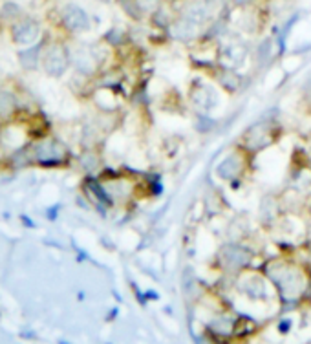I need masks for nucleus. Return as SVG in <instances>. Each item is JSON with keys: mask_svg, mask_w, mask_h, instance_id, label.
Listing matches in <instances>:
<instances>
[{"mask_svg": "<svg viewBox=\"0 0 311 344\" xmlns=\"http://www.w3.org/2000/svg\"><path fill=\"white\" fill-rule=\"evenodd\" d=\"M137 2H139V6H141V10H146V8H152L158 0H137Z\"/></svg>", "mask_w": 311, "mask_h": 344, "instance_id": "5", "label": "nucleus"}, {"mask_svg": "<svg viewBox=\"0 0 311 344\" xmlns=\"http://www.w3.org/2000/svg\"><path fill=\"white\" fill-rule=\"evenodd\" d=\"M119 2V6H121V8H123L125 11H127L128 15H130V17H139V15H141V6H139V2H137V0H117Z\"/></svg>", "mask_w": 311, "mask_h": 344, "instance_id": "4", "label": "nucleus"}, {"mask_svg": "<svg viewBox=\"0 0 311 344\" xmlns=\"http://www.w3.org/2000/svg\"><path fill=\"white\" fill-rule=\"evenodd\" d=\"M37 33V26L33 22H26V24H18L17 28L13 29V35L17 41L24 42V41H32Z\"/></svg>", "mask_w": 311, "mask_h": 344, "instance_id": "2", "label": "nucleus"}, {"mask_svg": "<svg viewBox=\"0 0 311 344\" xmlns=\"http://www.w3.org/2000/svg\"><path fill=\"white\" fill-rule=\"evenodd\" d=\"M233 2L236 6H247V4H251L253 0H233Z\"/></svg>", "mask_w": 311, "mask_h": 344, "instance_id": "6", "label": "nucleus"}, {"mask_svg": "<svg viewBox=\"0 0 311 344\" xmlns=\"http://www.w3.org/2000/svg\"><path fill=\"white\" fill-rule=\"evenodd\" d=\"M64 22L68 24V28L72 29H84L88 28V17L86 13L75 6H70L64 11Z\"/></svg>", "mask_w": 311, "mask_h": 344, "instance_id": "1", "label": "nucleus"}, {"mask_svg": "<svg viewBox=\"0 0 311 344\" xmlns=\"http://www.w3.org/2000/svg\"><path fill=\"white\" fill-rule=\"evenodd\" d=\"M238 169H240V165H238L236 156H231L218 167V174L222 178H233L234 174H238Z\"/></svg>", "mask_w": 311, "mask_h": 344, "instance_id": "3", "label": "nucleus"}]
</instances>
